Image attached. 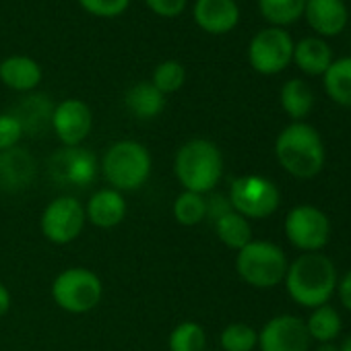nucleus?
<instances>
[{
  "mask_svg": "<svg viewBox=\"0 0 351 351\" xmlns=\"http://www.w3.org/2000/svg\"><path fill=\"white\" fill-rule=\"evenodd\" d=\"M283 283L295 304L314 310L328 304L337 291L339 275L328 256L320 252H304L287 267Z\"/></svg>",
  "mask_w": 351,
  "mask_h": 351,
  "instance_id": "1",
  "label": "nucleus"
},
{
  "mask_svg": "<svg viewBox=\"0 0 351 351\" xmlns=\"http://www.w3.org/2000/svg\"><path fill=\"white\" fill-rule=\"evenodd\" d=\"M173 173L182 191L209 195L223 176V155L213 141L191 138L176 151Z\"/></svg>",
  "mask_w": 351,
  "mask_h": 351,
  "instance_id": "2",
  "label": "nucleus"
},
{
  "mask_svg": "<svg viewBox=\"0 0 351 351\" xmlns=\"http://www.w3.org/2000/svg\"><path fill=\"white\" fill-rule=\"evenodd\" d=\"M275 157L293 178H314L324 167L326 151L318 130L306 122H291L275 141Z\"/></svg>",
  "mask_w": 351,
  "mask_h": 351,
  "instance_id": "3",
  "label": "nucleus"
},
{
  "mask_svg": "<svg viewBox=\"0 0 351 351\" xmlns=\"http://www.w3.org/2000/svg\"><path fill=\"white\" fill-rule=\"evenodd\" d=\"M151 163V153L143 143L124 138L108 147L101 157L99 171L110 189L118 193H130L147 184Z\"/></svg>",
  "mask_w": 351,
  "mask_h": 351,
  "instance_id": "4",
  "label": "nucleus"
},
{
  "mask_svg": "<svg viewBox=\"0 0 351 351\" xmlns=\"http://www.w3.org/2000/svg\"><path fill=\"white\" fill-rule=\"evenodd\" d=\"M285 252L267 240H252L236 256V271L244 283L256 289H271L283 283L287 273Z\"/></svg>",
  "mask_w": 351,
  "mask_h": 351,
  "instance_id": "5",
  "label": "nucleus"
},
{
  "mask_svg": "<svg viewBox=\"0 0 351 351\" xmlns=\"http://www.w3.org/2000/svg\"><path fill=\"white\" fill-rule=\"evenodd\" d=\"M52 300L69 314H87L104 298V283L97 273L85 267H69L52 281Z\"/></svg>",
  "mask_w": 351,
  "mask_h": 351,
  "instance_id": "6",
  "label": "nucleus"
},
{
  "mask_svg": "<svg viewBox=\"0 0 351 351\" xmlns=\"http://www.w3.org/2000/svg\"><path fill=\"white\" fill-rule=\"evenodd\" d=\"M228 199L232 203V209L248 221L271 217L281 203V195L275 182L258 173L240 176V178L232 180Z\"/></svg>",
  "mask_w": 351,
  "mask_h": 351,
  "instance_id": "7",
  "label": "nucleus"
},
{
  "mask_svg": "<svg viewBox=\"0 0 351 351\" xmlns=\"http://www.w3.org/2000/svg\"><path fill=\"white\" fill-rule=\"evenodd\" d=\"M50 178L58 186L87 189L99 176V161L93 151L85 147H62L48 161Z\"/></svg>",
  "mask_w": 351,
  "mask_h": 351,
  "instance_id": "8",
  "label": "nucleus"
},
{
  "mask_svg": "<svg viewBox=\"0 0 351 351\" xmlns=\"http://www.w3.org/2000/svg\"><path fill=\"white\" fill-rule=\"evenodd\" d=\"M293 60V40L281 27L261 29L248 46L250 66L265 77L279 75Z\"/></svg>",
  "mask_w": 351,
  "mask_h": 351,
  "instance_id": "9",
  "label": "nucleus"
},
{
  "mask_svg": "<svg viewBox=\"0 0 351 351\" xmlns=\"http://www.w3.org/2000/svg\"><path fill=\"white\" fill-rule=\"evenodd\" d=\"M85 205L75 197H58L46 205L40 228L48 242L64 246L75 242L85 230Z\"/></svg>",
  "mask_w": 351,
  "mask_h": 351,
  "instance_id": "10",
  "label": "nucleus"
},
{
  "mask_svg": "<svg viewBox=\"0 0 351 351\" xmlns=\"http://www.w3.org/2000/svg\"><path fill=\"white\" fill-rule=\"evenodd\" d=\"M283 228L287 240L304 252H318L330 238V221L326 213L312 205L293 207L285 215Z\"/></svg>",
  "mask_w": 351,
  "mask_h": 351,
  "instance_id": "11",
  "label": "nucleus"
},
{
  "mask_svg": "<svg viewBox=\"0 0 351 351\" xmlns=\"http://www.w3.org/2000/svg\"><path fill=\"white\" fill-rule=\"evenodd\" d=\"M310 343L306 320L291 314L273 316L258 330L261 351H308Z\"/></svg>",
  "mask_w": 351,
  "mask_h": 351,
  "instance_id": "12",
  "label": "nucleus"
},
{
  "mask_svg": "<svg viewBox=\"0 0 351 351\" xmlns=\"http://www.w3.org/2000/svg\"><path fill=\"white\" fill-rule=\"evenodd\" d=\"M93 126L91 108L81 99H64L54 106L52 130L64 147H79L89 136Z\"/></svg>",
  "mask_w": 351,
  "mask_h": 351,
  "instance_id": "13",
  "label": "nucleus"
},
{
  "mask_svg": "<svg viewBox=\"0 0 351 351\" xmlns=\"http://www.w3.org/2000/svg\"><path fill=\"white\" fill-rule=\"evenodd\" d=\"M38 165L34 155L23 147L0 151V191L21 193L36 180Z\"/></svg>",
  "mask_w": 351,
  "mask_h": 351,
  "instance_id": "14",
  "label": "nucleus"
},
{
  "mask_svg": "<svg viewBox=\"0 0 351 351\" xmlns=\"http://www.w3.org/2000/svg\"><path fill=\"white\" fill-rule=\"evenodd\" d=\"M195 23L211 34L226 36L240 23V7L236 0H197L193 7Z\"/></svg>",
  "mask_w": 351,
  "mask_h": 351,
  "instance_id": "15",
  "label": "nucleus"
},
{
  "mask_svg": "<svg viewBox=\"0 0 351 351\" xmlns=\"http://www.w3.org/2000/svg\"><path fill=\"white\" fill-rule=\"evenodd\" d=\"M128 205L122 193L114 189H99L93 193L85 205V217L91 226L99 230H112L120 226L126 217Z\"/></svg>",
  "mask_w": 351,
  "mask_h": 351,
  "instance_id": "16",
  "label": "nucleus"
},
{
  "mask_svg": "<svg viewBox=\"0 0 351 351\" xmlns=\"http://www.w3.org/2000/svg\"><path fill=\"white\" fill-rule=\"evenodd\" d=\"M304 17L318 36L335 38L345 29L349 13L343 0H306Z\"/></svg>",
  "mask_w": 351,
  "mask_h": 351,
  "instance_id": "17",
  "label": "nucleus"
},
{
  "mask_svg": "<svg viewBox=\"0 0 351 351\" xmlns=\"http://www.w3.org/2000/svg\"><path fill=\"white\" fill-rule=\"evenodd\" d=\"M21 128L23 134L40 136L48 128H52V114H54V104L48 95L44 93H27L11 112Z\"/></svg>",
  "mask_w": 351,
  "mask_h": 351,
  "instance_id": "18",
  "label": "nucleus"
},
{
  "mask_svg": "<svg viewBox=\"0 0 351 351\" xmlns=\"http://www.w3.org/2000/svg\"><path fill=\"white\" fill-rule=\"evenodd\" d=\"M0 81L19 93H32L42 83V66L25 54H15L0 62Z\"/></svg>",
  "mask_w": 351,
  "mask_h": 351,
  "instance_id": "19",
  "label": "nucleus"
},
{
  "mask_svg": "<svg viewBox=\"0 0 351 351\" xmlns=\"http://www.w3.org/2000/svg\"><path fill=\"white\" fill-rule=\"evenodd\" d=\"M293 62L302 73L320 77L332 62V50L322 38H304L293 44Z\"/></svg>",
  "mask_w": 351,
  "mask_h": 351,
  "instance_id": "20",
  "label": "nucleus"
},
{
  "mask_svg": "<svg viewBox=\"0 0 351 351\" xmlns=\"http://www.w3.org/2000/svg\"><path fill=\"white\" fill-rule=\"evenodd\" d=\"M124 106H126V110L134 118H138V120H153V118H157L163 112L165 95L151 81H141V83H134L126 91Z\"/></svg>",
  "mask_w": 351,
  "mask_h": 351,
  "instance_id": "21",
  "label": "nucleus"
},
{
  "mask_svg": "<svg viewBox=\"0 0 351 351\" xmlns=\"http://www.w3.org/2000/svg\"><path fill=\"white\" fill-rule=\"evenodd\" d=\"M281 108L283 112L293 120V122H302L314 106V93L308 87L306 81L302 79H289L285 81V85L281 87Z\"/></svg>",
  "mask_w": 351,
  "mask_h": 351,
  "instance_id": "22",
  "label": "nucleus"
},
{
  "mask_svg": "<svg viewBox=\"0 0 351 351\" xmlns=\"http://www.w3.org/2000/svg\"><path fill=\"white\" fill-rule=\"evenodd\" d=\"M322 77L326 95L335 104L351 108V56L332 60Z\"/></svg>",
  "mask_w": 351,
  "mask_h": 351,
  "instance_id": "23",
  "label": "nucleus"
},
{
  "mask_svg": "<svg viewBox=\"0 0 351 351\" xmlns=\"http://www.w3.org/2000/svg\"><path fill=\"white\" fill-rule=\"evenodd\" d=\"M215 236L219 238V242L232 250H242L248 242H252V226L246 217H242L240 213L232 211L223 217H219L215 223Z\"/></svg>",
  "mask_w": 351,
  "mask_h": 351,
  "instance_id": "24",
  "label": "nucleus"
},
{
  "mask_svg": "<svg viewBox=\"0 0 351 351\" xmlns=\"http://www.w3.org/2000/svg\"><path fill=\"white\" fill-rule=\"evenodd\" d=\"M341 326H343V322H341L339 312L328 304L314 308L306 320V328H308L310 339H314L318 343H332L339 337Z\"/></svg>",
  "mask_w": 351,
  "mask_h": 351,
  "instance_id": "25",
  "label": "nucleus"
},
{
  "mask_svg": "<svg viewBox=\"0 0 351 351\" xmlns=\"http://www.w3.org/2000/svg\"><path fill=\"white\" fill-rule=\"evenodd\" d=\"M167 351H207V332L195 320L176 324L167 337Z\"/></svg>",
  "mask_w": 351,
  "mask_h": 351,
  "instance_id": "26",
  "label": "nucleus"
},
{
  "mask_svg": "<svg viewBox=\"0 0 351 351\" xmlns=\"http://www.w3.org/2000/svg\"><path fill=\"white\" fill-rule=\"evenodd\" d=\"M306 0H258L261 15L273 27H285L295 23L304 15Z\"/></svg>",
  "mask_w": 351,
  "mask_h": 351,
  "instance_id": "27",
  "label": "nucleus"
},
{
  "mask_svg": "<svg viewBox=\"0 0 351 351\" xmlns=\"http://www.w3.org/2000/svg\"><path fill=\"white\" fill-rule=\"evenodd\" d=\"M171 213H173V219L180 226L195 228L207 219V199H205V195L182 191L173 201Z\"/></svg>",
  "mask_w": 351,
  "mask_h": 351,
  "instance_id": "28",
  "label": "nucleus"
},
{
  "mask_svg": "<svg viewBox=\"0 0 351 351\" xmlns=\"http://www.w3.org/2000/svg\"><path fill=\"white\" fill-rule=\"evenodd\" d=\"M221 351H252L258 345V330L246 322H230L219 335Z\"/></svg>",
  "mask_w": 351,
  "mask_h": 351,
  "instance_id": "29",
  "label": "nucleus"
},
{
  "mask_svg": "<svg viewBox=\"0 0 351 351\" xmlns=\"http://www.w3.org/2000/svg\"><path fill=\"white\" fill-rule=\"evenodd\" d=\"M151 83L163 95L176 93V91H180L184 87V83H186V69L178 60H163V62H159L155 66Z\"/></svg>",
  "mask_w": 351,
  "mask_h": 351,
  "instance_id": "30",
  "label": "nucleus"
},
{
  "mask_svg": "<svg viewBox=\"0 0 351 351\" xmlns=\"http://www.w3.org/2000/svg\"><path fill=\"white\" fill-rule=\"evenodd\" d=\"M79 5L85 13L93 17L114 19V17H120L128 9L130 0H79Z\"/></svg>",
  "mask_w": 351,
  "mask_h": 351,
  "instance_id": "31",
  "label": "nucleus"
},
{
  "mask_svg": "<svg viewBox=\"0 0 351 351\" xmlns=\"http://www.w3.org/2000/svg\"><path fill=\"white\" fill-rule=\"evenodd\" d=\"M23 136V128L11 112L0 114V151L17 147Z\"/></svg>",
  "mask_w": 351,
  "mask_h": 351,
  "instance_id": "32",
  "label": "nucleus"
},
{
  "mask_svg": "<svg viewBox=\"0 0 351 351\" xmlns=\"http://www.w3.org/2000/svg\"><path fill=\"white\" fill-rule=\"evenodd\" d=\"M189 0H145V5L149 7L151 13L163 19H173L180 17L186 9Z\"/></svg>",
  "mask_w": 351,
  "mask_h": 351,
  "instance_id": "33",
  "label": "nucleus"
},
{
  "mask_svg": "<svg viewBox=\"0 0 351 351\" xmlns=\"http://www.w3.org/2000/svg\"><path fill=\"white\" fill-rule=\"evenodd\" d=\"M207 199V217L215 223L219 217H223V215H228V213H232L234 209H232V203H230V199L226 197V195H219V193H209V197H205Z\"/></svg>",
  "mask_w": 351,
  "mask_h": 351,
  "instance_id": "34",
  "label": "nucleus"
},
{
  "mask_svg": "<svg viewBox=\"0 0 351 351\" xmlns=\"http://www.w3.org/2000/svg\"><path fill=\"white\" fill-rule=\"evenodd\" d=\"M337 291L341 298V304L351 312V271L343 275V279L337 283Z\"/></svg>",
  "mask_w": 351,
  "mask_h": 351,
  "instance_id": "35",
  "label": "nucleus"
},
{
  "mask_svg": "<svg viewBox=\"0 0 351 351\" xmlns=\"http://www.w3.org/2000/svg\"><path fill=\"white\" fill-rule=\"evenodd\" d=\"M9 310H11V291L7 289L5 283H0V318L7 316Z\"/></svg>",
  "mask_w": 351,
  "mask_h": 351,
  "instance_id": "36",
  "label": "nucleus"
},
{
  "mask_svg": "<svg viewBox=\"0 0 351 351\" xmlns=\"http://www.w3.org/2000/svg\"><path fill=\"white\" fill-rule=\"evenodd\" d=\"M314 351H339V345H335V343H320Z\"/></svg>",
  "mask_w": 351,
  "mask_h": 351,
  "instance_id": "37",
  "label": "nucleus"
},
{
  "mask_svg": "<svg viewBox=\"0 0 351 351\" xmlns=\"http://www.w3.org/2000/svg\"><path fill=\"white\" fill-rule=\"evenodd\" d=\"M339 351H351V335H349V337L339 345Z\"/></svg>",
  "mask_w": 351,
  "mask_h": 351,
  "instance_id": "38",
  "label": "nucleus"
}]
</instances>
